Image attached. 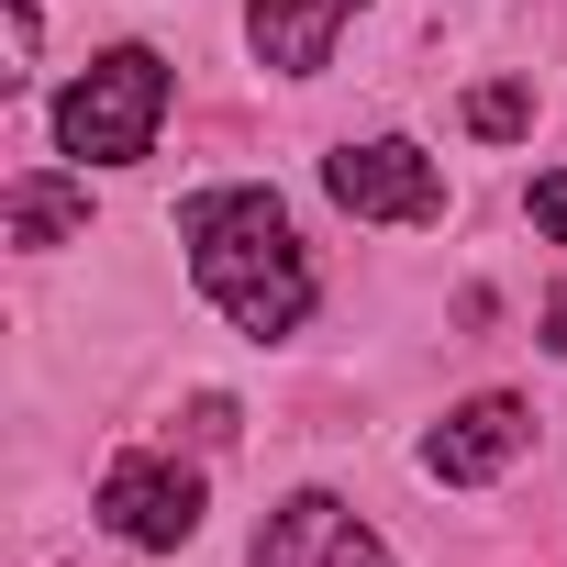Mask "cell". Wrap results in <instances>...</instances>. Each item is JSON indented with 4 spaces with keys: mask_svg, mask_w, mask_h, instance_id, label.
<instances>
[{
    "mask_svg": "<svg viewBox=\"0 0 567 567\" xmlns=\"http://www.w3.org/2000/svg\"><path fill=\"white\" fill-rule=\"evenodd\" d=\"M323 189H334V212H357V223H445V167H434L423 145H401V134L334 145V156H323Z\"/></svg>",
    "mask_w": 567,
    "mask_h": 567,
    "instance_id": "cell-3",
    "label": "cell"
},
{
    "mask_svg": "<svg viewBox=\"0 0 567 567\" xmlns=\"http://www.w3.org/2000/svg\"><path fill=\"white\" fill-rule=\"evenodd\" d=\"M534 234H545V245H567V167H545V178H534Z\"/></svg>",
    "mask_w": 567,
    "mask_h": 567,
    "instance_id": "cell-10",
    "label": "cell"
},
{
    "mask_svg": "<svg viewBox=\"0 0 567 567\" xmlns=\"http://www.w3.org/2000/svg\"><path fill=\"white\" fill-rule=\"evenodd\" d=\"M346 12H357V0H256V12H245V34H256V56H267L278 79H312V68L334 56Z\"/></svg>",
    "mask_w": 567,
    "mask_h": 567,
    "instance_id": "cell-7",
    "label": "cell"
},
{
    "mask_svg": "<svg viewBox=\"0 0 567 567\" xmlns=\"http://www.w3.org/2000/svg\"><path fill=\"white\" fill-rule=\"evenodd\" d=\"M156 123H167V56H156V45H112V56H90V68L56 90V145L90 156V167L156 156Z\"/></svg>",
    "mask_w": 567,
    "mask_h": 567,
    "instance_id": "cell-2",
    "label": "cell"
},
{
    "mask_svg": "<svg viewBox=\"0 0 567 567\" xmlns=\"http://www.w3.org/2000/svg\"><path fill=\"white\" fill-rule=\"evenodd\" d=\"M178 245H189V278L223 301L234 334H301L312 312V256L290 234V212H278V189H200L178 212Z\"/></svg>",
    "mask_w": 567,
    "mask_h": 567,
    "instance_id": "cell-1",
    "label": "cell"
},
{
    "mask_svg": "<svg viewBox=\"0 0 567 567\" xmlns=\"http://www.w3.org/2000/svg\"><path fill=\"white\" fill-rule=\"evenodd\" d=\"M545 346H556V357H567V301H556V312H545Z\"/></svg>",
    "mask_w": 567,
    "mask_h": 567,
    "instance_id": "cell-11",
    "label": "cell"
},
{
    "mask_svg": "<svg viewBox=\"0 0 567 567\" xmlns=\"http://www.w3.org/2000/svg\"><path fill=\"white\" fill-rule=\"evenodd\" d=\"M0 223H12V245H68V234L90 223V189H79V178H12Z\"/></svg>",
    "mask_w": 567,
    "mask_h": 567,
    "instance_id": "cell-8",
    "label": "cell"
},
{
    "mask_svg": "<svg viewBox=\"0 0 567 567\" xmlns=\"http://www.w3.org/2000/svg\"><path fill=\"white\" fill-rule=\"evenodd\" d=\"M101 523L123 545H145V556H178L200 534V478L167 467V456H112L101 467Z\"/></svg>",
    "mask_w": 567,
    "mask_h": 567,
    "instance_id": "cell-4",
    "label": "cell"
},
{
    "mask_svg": "<svg viewBox=\"0 0 567 567\" xmlns=\"http://www.w3.org/2000/svg\"><path fill=\"white\" fill-rule=\"evenodd\" d=\"M467 123H478V134H523V123H534V90H523V79H489V90H467Z\"/></svg>",
    "mask_w": 567,
    "mask_h": 567,
    "instance_id": "cell-9",
    "label": "cell"
},
{
    "mask_svg": "<svg viewBox=\"0 0 567 567\" xmlns=\"http://www.w3.org/2000/svg\"><path fill=\"white\" fill-rule=\"evenodd\" d=\"M256 567H390V545H379L334 489H301V501H278V512H267Z\"/></svg>",
    "mask_w": 567,
    "mask_h": 567,
    "instance_id": "cell-6",
    "label": "cell"
},
{
    "mask_svg": "<svg viewBox=\"0 0 567 567\" xmlns=\"http://www.w3.org/2000/svg\"><path fill=\"white\" fill-rule=\"evenodd\" d=\"M523 445H534V412H523L512 390H478V401H456V412L423 434V467H434L445 489H478V478H501Z\"/></svg>",
    "mask_w": 567,
    "mask_h": 567,
    "instance_id": "cell-5",
    "label": "cell"
}]
</instances>
